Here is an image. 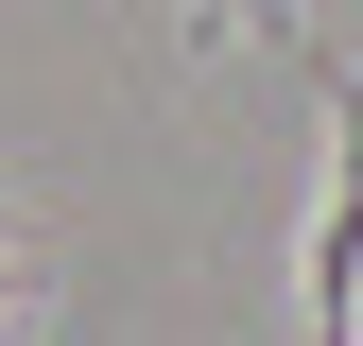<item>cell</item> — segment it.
<instances>
[{
	"mask_svg": "<svg viewBox=\"0 0 363 346\" xmlns=\"http://www.w3.org/2000/svg\"><path fill=\"white\" fill-rule=\"evenodd\" d=\"M294 86L329 104V208H311V346H363V69L294 18Z\"/></svg>",
	"mask_w": 363,
	"mask_h": 346,
	"instance_id": "6da1fadb",
	"label": "cell"
},
{
	"mask_svg": "<svg viewBox=\"0 0 363 346\" xmlns=\"http://www.w3.org/2000/svg\"><path fill=\"white\" fill-rule=\"evenodd\" d=\"M52 329V260H35V225H0V346Z\"/></svg>",
	"mask_w": 363,
	"mask_h": 346,
	"instance_id": "7a4b0ae2",
	"label": "cell"
},
{
	"mask_svg": "<svg viewBox=\"0 0 363 346\" xmlns=\"http://www.w3.org/2000/svg\"><path fill=\"white\" fill-rule=\"evenodd\" d=\"M242 35H294V0H191V52H242Z\"/></svg>",
	"mask_w": 363,
	"mask_h": 346,
	"instance_id": "3957f363",
	"label": "cell"
}]
</instances>
